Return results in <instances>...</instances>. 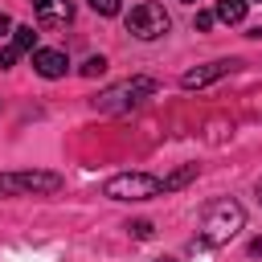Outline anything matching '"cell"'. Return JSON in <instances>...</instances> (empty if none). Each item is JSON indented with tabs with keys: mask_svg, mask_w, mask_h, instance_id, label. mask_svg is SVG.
<instances>
[{
	"mask_svg": "<svg viewBox=\"0 0 262 262\" xmlns=\"http://www.w3.org/2000/svg\"><path fill=\"white\" fill-rule=\"evenodd\" d=\"M147 94H156V78H127V82H119V86L102 90V94L94 98V111L115 115V111H127V106L143 102Z\"/></svg>",
	"mask_w": 262,
	"mask_h": 262,
	"instance_id": "2",
	"label": "cell"
},
{
	"mask_svg": "<svg viewBox=\"0 0 262 262\" xmlns=\"http://www.w3.org/2000/svg\"><path fill=\"white\" fill-rule=\"evenodd\" d=\"M61 176L57 172H0V196H16V192H57Z\"/></svg>",
	"mask_w": 262,
	"mask_h": 262,
	"instance_id": "5",
	"label": "cell"
},
{
	"mask_svg": "<svg viewBox=\"0 0 262 262\" xmlns=\"http://www.w3.org/2000/svg\"><path fill=\"white\" fill-rule=\"evenodd\" d=\"M102 70H106V57H86L82 61V78H98Z\"/></svg>",
	"mask_w": 262,
	"mask_h": 262,
	"instance_id": "12",
	"label": "cell"
},
{
	"mask_svg": "<svg viewBox=\"0 0 262 262\" xmlns=\"http://www.w3.org/2000/svg\"><path fill=\"white\" fill-rule=\"evenodd\" d=\"M131 233H135V237H151V221H135Z\"/></svg>",
	"mask_w": 262,
	"mask_h": 262,
	"instance_id": "15",
	"label": "cell"
},
{
	"mask_svg": "<svg viewBox=\"0 0 262 262\" xmlns=\"http://www.w3.org/2000/svg\"><path fill=\"white\" fill-rule=\"evenodd\" d=\"M233 70H237L233 57H229V61H209V66L188 70V74L180 78V86H184V90H196V86H209V82H217V78H225V74H233Z\"/></svg>",
	"mask_w": 262,
	"mask_h": 262,
	"instance_id": "6",
	"label": "cell"
},
{
	"mask_svg": "<svg viewBox=\"0 0 262 262\" xmlns=\"http://www.w3.org/2000/svg\"><path fill=\"white\" fill-rule=\"evenodd\" d=\"M213 16L225 20V25H242V20H246V0H217Z\"/></svg>",
	"mask_w": 262,
	"mask_h": 262,
	"instance_id": "10",
	"label": "cell"
},
{
	"mask_svg": "<svg viewBox=\"0 0 262 262\" xmlns=\"http://www.w3.org/2000/svg\"><path fill=\"white\" fill-rule=\"evenodd\" d=\"M258 201H262V180H258Z\"/></svg>",
	"mask_w": 262,
	"mask_h": 262,
	"instance_id": "18",
	"label": "cell"
},
{
	"mask_svg": "<svg viewBox=\"0 0 262 262\" xmlns=\"http://www.w3.org/2000/svg\"><path fill=\"white\" fill-rule=\"evenodd\" d=\"M250 254H262V237H258V242H254V246H250Z\"/></svg>",
	"mask_w": 262,
	"mask_h": 262,
	"instance_id": "17",
	"label": "cell"
},
{
	"mask_svg": "<svg viewBox=\"0 0 262 262\" xmlns=\"http://www.w3.org/2000/svg\"><path fill=\"white\" fill-rule=\"evenodd\" d=\"M160 192H164V180L147 176V172H119V176L106 180L111 201H147V196H160Z\"/></svg>",
	"mask_w": 262,
	"mask_h": 262,
	"instance_id": "4",
	"label": "cell"
},
{
	"mask_svg": "<svg viewBox=\"0 0 262 262\" xmlns=\"http://www.w3.org/2000/svg\"><path fill=\"white\" fill-rule=\"evenodd\" d=\"M213 20H217V16H213V12H196V20H192V25H196V29H201V33H205V29H213Z\"/></svg>",
	"mask_w": 262,
	"mask_h": 262,
	"instance_id": "14",
	"label": "cell"
},
{
	"mask_svg": "<svg viewBox=\"0 0 262 262\" xmlns=\"http://www.w3.org/2000/svg\"><path fill=\"white\" fill-rule=\"evenodd\" d=\"M168 29H172V16H168L164 4H156V0H143V4H135V8L127 12V33L139 37V41H156V37H164Z\"/></svg>",
	"mask_w": 262,
	"mask_h": 262,
	"instance_id": "3",
	"label": "cell"
},
{
	"mask_svg": "<svg viewBox=\"0 0 262 262\" xmlns=\"http://www.w3.org/2000/svg\"><path fill=\"white\" fill-rule=\"evenodd\" d=\"M12 33V20H8V12H0V37H8Z\"/></svg>",
	"mask_w": 262,
	"mask_h": 262,
	"instance_id": "16",
	"label": "cell"
},
{
	"mask_svg": "<svg viewBox=\"0 0 262 262\" xmlns=\"http://www.w3.org/2000/svg\"><path fill=\"white\" fill-rule=\"evenodd\" d=\"M33 12L45 29H57L74 20V0H33Z\"/></svg>",
	"mask_w": 262,
	"mask_h": 262,
	"instance_id": "7",
	"label": "cell"
},
{
	"mask_svg": "<svg viewBox=\"0 0 262 262\" xmlns=\"http://www.w3.org/2000/svg\"><path fill=\"white\" fill-rule=\"evenodd\" d=\"M86 4H90L98 16H115V12H119V0H86Z\"/></svg>",
	"mask_w": 262,
	"mask_h": 262,
	"instance_id": "13",
	"label": "cell"
},
{
	"mask_svg": "<svg viewBox=\"0 0 262 262\" xmlns=\"http://www.w3.org/2000/svg\"><path fill=\"white\" fill-rule=\"evenodd\" d=\"M33 41H37V33H33L29 25L12 29V33H8V45L0 49V70H8V66L20 57V53H29V49H33Z\"/></svg>",
	"mask_w": 262,
	"mask_h": 262,
	"instance_id": "8",
	"label": "cell"
},
{
	"mask_svg": "<svg viewBox=\"0 0 262 262\" xmlns=\"http://www.w3.org/2000/svg\"><path fill=\"white\" fill-rule=\"evenodd\" d=\"M160 262H172V258H160Z\"/></svg>",
	"mask_w": 262,
	"mask_h": 262,
	"instance_id": "19",
	"label": "cell"
},
{
	"mask_svg": "<svg viewBox=\"0 0 262 262\" xmlns=\"http://www.w3.org/2000/svg\"><path fill=\"white\" fill-rule=\"evenodd\" d=\"M33 70H37L41 78H61V74L70 70V61H66L61 49H37V53H33Z\"/></svg>",
	"mask_w": 262,
	"mask_h": 262,
	"instance_id": "9",
	"label": "cell"
},
{
	"mask_svg": "<svg viewBox=\"0 0 262 262\" xmlns=\"http://www.w3.org/2000/svg\"><path fill=\"white\" fill-rule=\"evenodd\" d=\"M188 4H192V0H188Z\"/></svg>",
	"mask_w": 262,
	"mask_h": 262,
	"instance_id": "20",
	"label": "cell"
},
{
	"mask_svg": "<svg viewBox=\"0 0 262 262\" xmlns=\"http://www.w3.org/2000/svg\"><path fill=\"white\" fill-rule=\"evenodd\" d=\"M192 176H196V164H184L180 172H172V176L164 180V192H172V188H184V184H188Z\"/></svg>",
	"mask_w": 262,
	"mask_h": 262,
	"instance_id": "11",
	"label": "cell"
},
{
	"mask_svg": "<svg viewBox=\"0 0 262 262\" xmlns=\"http://www.w3.org/2000/svg\"><path fill=\"white\" fill-rule=\"evenodd\" d=\"M242 221H246L242 205L229 201V196H217V201H209L205 213H201V242H205V246H225V242L242 229Z\"/></svg>",
	"mask_w": 262,
	"mask_h": 262,
	"instance_id": "1",
	"label": "cell"
}]
</instances>
